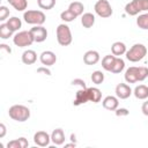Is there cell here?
Here are the masks:
<instances>
[{
  "label": "cell",
  "instance_id": "cell-1",
  "mask_svg": "<svg viewBox=\"0 0 148 148\" xmlns=\"http://www.w3.org/2000/svg\"><path fill=\"white\" fill-rule=\"evenodd\" d=\"M147 76H148V68L147 67H130L125 73V80L128 83L143 81Z\"/></svg>",
  "mask_w": 148,
  "mask_h": 148
},
{
  "label": "cell",
  "instance_id": "cell-2",
  "mask_svg": "<svg viewBox=\"0 0 148 148\" xmlns=\"http://www.w3.org/2000/svg\"><path fill=\"white\" fill-rule=\"evenodd\" d=\"M9 117L16 121H25L30 117V110L24 105H13L9 108Z\"/></svg>",
  "mask_w": 148,
  "mask_h": 148
},
{
  "label": "cell",
  "instance_id": "cell-3",
  "mask_svg": "<svg viewBox=\"0 0 148 148\" xmlns=\"http://www.w3.org/2000/svg\"><path fill=\"white\" fill-rule=\"evenodd\" d=\"M57 40L61 46H67L72 43V34L69 27L66 24H59L57 28Z\"/></svg>",
  "mask_w": 148,
  "mask_h": 148
},
{
  "label": "cell",
  "instance_id": "cell-4",
  "mask_svg": "<svg viewBox=\"0 0 148 148\" xmlns=\"http://www.w3.org/2000/svg\"><path fill=\"white\" fill-rule=\"evenodd\" d=\"M146 53H147V49H146L145 45H142V44H134L130 49V51L126 52V58L130 61H132V62H136V61L141 60L146 56Z\"/></svg>",
  "mask_w": 148,
  "mask_h": 148
},
{
  "label": "cell",
  "instance_id": "cell-5",
  "mask_svg": "<svg viewBox=\"0 0 148 148\" xmlns=\"http://www.w3.org/2000/svg\"><path fill=\"white\" fill-rule=\"evenodd\" d=\"M142 10H148V0H132L125 6V12L131 16Z\"/></svg>",
  "mask_w": 148,
  "mask_h": 148
},
{
  "label": "cell",
  "instance_id": "cell-6",
  "mask_svg": "<svg viewBox=\"0 0 148 148\" xmlns=\"http://www.w3.org/2000/svg\"><path fill=\"white\" fill-rule=\"evenodd\" d=\"M23 18L29 24L42 25L45 22V14L40 10H28L23 14Z\"/></svg>",
  "mask_w": 148,
  "mask_h": 148
},
{
  "label": "cell",
  "instance_id": "cell-7",
  "mask_svg": "<svg viewBox=\"0 0 148 148\" xmlns=\"http://www.w3.org/2000/svg\"><path fill=\"white\" fill-rule=\"evenodd\" d=\"M14 44L18 47H24V46H29L32 44L34 40V37L31 35L30 31H21L18 34H16L14 36Z\"/></svg>",
  "mask_w": 148,
  "mask_h": 148
},
{
  "label": "cell",
  "instance_id": "cell-8",
  "mask_svg": "<svg viewBox=\"0 0 148 148\" xmlns=\"http://www.w3.org/2000/svg\"><path fill=\"white\" fill-rule=\"evenodd\" d=\"M95 12L101 17H110L112 15V8L106 0H98L95 3Z\"/></svg>",
  "mask_w": 148,
  "mask_h": 148
},
{
  "label": "cell",
  "instance_id": "cell-9",
  "mask_svg": "<svg viewBox=\"0 0 148 148\" xmlns=\"http://www.w3.org/2000/svg\"><path fill=\"white\" fill-rule=\"evenodd\" d=\"M30 32H31V35L34 37V40L37 42V43L44 42L46 39V37H47V31L42 25H36V27L31 28L30 29Z\"/></svg>",
  "mask_w": 148,
  "mask_h": 148
},
{
  "label": "cell",
  "instance_id": "cell-10",
  "mask_svg": "<svg viewBox=\"0 0 148 148\" xmlns=\"http://www.w3.org/2000/svg\"><path fill=\"white\" fill-rule=\"evenodd\" d=\"M50 140H51V136L44 131H38L34 135V142L39 147H46L50 143Z\"/></svg>",
  "mask_w": 148,
  "mask_h": 148
},
{
  "label": "cell",
  "instance_id": "cell-11",
  "mask_svg": "<svg viewBox=\"0 0 148 148\" xmlns=\"http://www.w3.org/2000/svg\"><path fill=\"white\" fill-rule=\"evenodd\" d=\"M132 94V89L130 88V86H127L126 83H119L116 87V95L117 97H119L120 99H126L131 96Z\"/></svg>",
  "mask_w": 148,
  "mask_h": 148
},
{
  "label": "cell",
  "instance_id": "cell-12",
  "mask_svg": "<svg viewBox=\"0 0 148 148\" xmlns=\"http://www.w3.org/2000/svg\"><path fill=\"white\" fill-rule=\"evenodd\" d=\"M57 61V56L52 51H44L40 54V62L45 66H52Z\"/></svg>",
  "mask_w": 148,
  "mask_h": 148
},
{
  "label": "cell",
  "instance_id": "cell-13",
  "mask_svg": "<svg viewBox=\"0 0 148 148\" xmlns=\"http://www.w3.org/2000/svg\"><path fill=\"white\" fill-rule=\"evenodd\" d=\"M98 60H99V54L97 51L90 50V51H87L83 56V61L86 65H95L98 62Z\"/></svg>",
  "mask_w": 148,
  "mask_h": 148
},
{
  "label": "cell",
  "instance_id": "cell-14",
  "mask_svg": "<svg viewBox=\"0 0 148 148\" xmlns=\"http://www.w3.org/2000/svg\"><path fill=\"white\" fill-rule=\"evenodd\" d=\"M103 108L110 111H114L118 108V99L114 96H106L103 99Z\"/></svg>",
  "mask_w": 148,
  "mask_h": 148
},
{
  "label": "cell",
  "instance_id": "cell-15",
  "mask_svg": "<svg viewBox=\"0 0 148 148\" xmlns=\"http://www.w3.org/2000/svg\"><path fill=\"white\" fill-rule=\"evenodd\" d=\"M37 59V54L34 50H27L22 54V61L25 65H32Z\"/></svg>",
  "mask_w": 148,
  "mask_h": 148
},
{
  "label": "cell",
  "instance_id": "cell-16",
  "mask_svg": "<svg viewBox=\"0 0 148 148\" xmlns=\"http://www.w3.org/2000/svg\"><path fill=\"white\" fill-rule=\"evenodd\" d=\"M89 98H88V91H87V88H82L81 90H79L76 92V97H75V101L73 102L74 105H80V104H83L86 102H88Z\"/></svg>",
  "mask_w": 148,
  "mask_h": 148
},
{
  "label": "cell",
  "instance_id": "cell-17",
  "mask_svg": "<svg viewBox=\"0 0 148 148\" xmlns=\"http://www.w3.org/2000/svg\"><path fill=\"white\" fill-rule=\"evenodd\" d=\"M51 140L54 145H62L64 141H65V134H64V131L61 128H57L52 132L51 134Z\"/></svg>",
  "mask_w": 148,
  "mask_h": 148
},
{
  "label": "cell",
  "instance_id": "cell-18",
  "mask_svg": "<svg viewBox=\"0 0 148 148\" xmlns=\"http://www.w3.org/2000/svg\"><path fill=\"white\" fill-rule=\"evenodd\" d=\"M87 91H88V98L89 101L94 102V103H98L102 98V92L99 89L97 88H87Z\"/></svg>",
  "mask_w": 148,
  "mask_h": 148
},
{
  "label": "cell",
  "instance_id": "cell-19",
  "mask_svg": "<svg viewBox=\"0 0 148 148\" xmlns=\"http://www.w3.org/2000/svg\"><path fill=\"white\" fill-rule=\"evenodd\" d=\"M134 95L139 99H146L148 97V87L145 84L136 86L134 89Z\"/></svg>",
  "mask_w": 148,
  "mask_h": 148
},
{
  "label": "cell",
  "instance_id": "cell-20",
  "mask_svg": "<svg viewBox=\"0 0 148 148\" xmlns=\"http://www.w3.org/2000/svg\"><path fill=\"white\" fill-rule=\"evenodd\" d=\"M28 146H29V142L25 138H20V139L13 140V141L8 142V145H7L8 148H25Z\"/></svg>",
  "mask_w": 148,
  "mask_h": 148
},
{
  "label": "cell",
  "instance_id": "cell-21",
  "mask_svg": "<svg viewBox=\"0 0 148 148\" xmlns=\"http://www.w3.org/2000/svg\"><path fill=\"white\" fill-rule=\"evenodd\" d=\"M81 23L84 28H91L95 23V16L91 13H84L81 18Z\"/></svg>",
  "mask_w": 148,
  "mask_h": 148
},
{
  "label": "cell",
  "instance_id": "cell-22",
  "mask_svg": "<svg viewBox=\"0 0 148 148\" xmlns=\"http://www.w3.org/2000/svg\"><path fill=\"white\" fill-rule=\"evenodd\" d=\"M111 51H112L113 56H121V54H124L126 52V46L121 42H116V43L112 44Z\"/></svg>",
  "mask_w": 148,
  "mask_h": 148
},
{
  "label": "cell",
  "instance_id": "cell-23",
  "mask_svg": "<svg viewBox=\"0 0 148 148\" xmlns=\"http://www.w3.org/2000/svg\"><path fill=\"white\" fill-rule=\"evenodd\" d=\"M114 59H116L114 56H111V54L105 56V57L102 59V66H103V68H104L105 71L111 72V68H112L113 62H114Z\"/></svg>",
  "mask_w": 148,
  "mask_h": 148
},
{
  "label": "cell",
  "instance_id": "cell-24",
  "mask_svg": "<svg viewBox=\"0 0 148 148\" xmlns=\"http://www.w3.org/2000/svg\"><path fill=\"white\" fill-rule=\"evenodd\" d=\"M68 9H69L71 12H73L76 16H79V15H81V14L83 13L84 7H83V5H82L80 1H74V2H72V3L69 5Z\"/></svg>",
  "mask_w": 148,
  "mask_h": 148
},
{
  "label": "cell",
  "instance_id": "cell-25",
  "mask_svg": "<svg viewBox=\"0 0 148 148\" xmlns=\"http://www.w3.org/2000/svg\"><path fill=\"white\" fill-rule=\"evenodd\" d=\"M16 10L21 12V10H24L28 6L27 3V0H7Z\"/></svg>",
  "mask_w": 148,
  "mask_h": 148
},
{
  "label": "cell",
  "instance_id": "cell-26",
  "mask_svg": "<svg viewBox=\"0 0 148 148\" xmlns=\"http://www.w3.org/2000/svg\"><path fill=\"white\" fill-rule=\"evenodd\" d=\"M125 67V62L123 59L120 58H116L114 59V62H113V66L111 68V72L112 73H120Z\"/></svg>",
  "mask_w": 148,
  "mask_h": 148
},
{
  "label": "cell",
  "instance_id": "cell-27",
  "mask_svg": "<svg viewBox=\"0 0 148 148\" xmlns=\"http://www.w3.org/2000/svg\"><path fill=\"white\" fill-rule=\"evenodd\" d=\"M13 32H14V31H13L7 24H1V25H0V38L7 39V38H9V37L12 36Z\"/></svg>",
  "mask_w": 148,
  "mask_h": 148
},
{
  "label": "cell",
  "instance_id": "cell-28",
  "mask_svg": "<svg viewBox=\"0 0 148 148\" xmlns=\"http://www.w3.org/2000/svg\"><path fill=\"white\" fill-rule=\"evenodd\" d=\"M6 24H7L13 31H15V30H17V29L21 28V20H20L18 17H15V16H14V17L9 18Z\"/></svg>",
  "mask_w": 148,
  "mask_h": 148
},
{
  "label": "cell",
  "instance_id": "cell-29",
  "mask_svg": "<svg viewBox=\"0 0 148 148\" xmlns=\"http://www.w3.org/2000/svg\"><path fill=\"white\" fill-rule=\"evenodd\" d=\"M136 24L139 25V28L141 29H148V13L147 14H142L136 18Z\"/></svg>",
  "mask_w": 148,
  "mask_h": 148
},
{
  "label": "cell",
  "instance_id": "cell-30",
  "mask_svg": "<svg viewBox=\"0 0 148 148\" xmlns=\"http://www.w3.org/2000/svg\"><path fill=\"white\" fill-rule=\"evenodd\" d=\"M38 6L42 9H52L56 5V0H37Z\"/></svg>",
  "mask_w": 148,
  "mask_h": 148
},
{
  "label": "cell",
  "instance_id": "cell-31",
  "mask_svg": "<svg viewBox=\"0 0 148 148\" xmlns=\"http://www.w3.org/2000/svg\"><path fill=\"white\" fill-rule=\"evenodd\" d=\"M60 17H61V20L65 21V22H72L73 20H75L76 15H75L73 12H71L69 9H67V10H65V12H62V13L60 14Z\"/></svg>",
  "mask_w": 148,
  "mask_h": 148
},
{
  "label": "cell",
  "instance_id": "cell-32",
  "mask_svg": "<svg viewBox=\"0 0 148 148\" xmlns=\"http://www.w3.org/2000/svg\"><path fill=\"white\" fill-rule=\"evenodd\" d=\"M104 80V74L101 72V71H95L92 74H91V81L96 84H101Z\"/></svg>",
  "mask_w": 148,
  "mask_h": 148
},
{
  "label": "cell",
  "instance_id": "cell-33",
  "mask_svg": "<svg viewBox=\"0 0 148 148\" xmlns=\"http://www.w3.org/2000/svg\"><path fill=\"white\" fill-rule=\"evenodd\" d=\"M8 15H9V9L6 6H1L0 7V21L6 20Z\"/></svg>",
  "mask_w": 148,
  "mask_h": 148
},
{
  "label": "cell",
  "instance_id": "cell-34",
  "mask_svg": "<svg viewBox=\"0 0 148 148\" xmlns=\"http://www.w3.org/2000/svg\"><path fill=\"white\" fill-rule=\"evenodd\" d=\"M127 114H128L127 109H116V116L123 117V116H127Z\"/></svg>",
  "mask_w": 148,
  "mask_h": 148
},
{
  "label": "cell",
  "instance_id": "cell-35",
  "mask_svg": "<svg viewBox=\"0 0 148 148\" xmlns=\"http://www.w3.org/2000/svg\"><path fill=\"white\" fill-rule=\"evenodd\" d=\"M72 84H79V86H81L82 88H87V87H86V82H84L83 80H81V79H75V80H73V81H72Z\"/></svg>",
  "mask_w": 148,
  "mask_h": 148
},
{
  "label": "cell",
  "instance_id": "cell-36",
  "mask_svg": "<svg viewBox=\"0 0 148 148\" xmlns=\"http://www.w3.org/2000/svg\"><path fill=\"white\" fill-rule=\"evenodd\" d=\"M141 110H142V113H143V114L148 116V101H147V102H145V103L142 104Z\"/></svg>",
  "mask_w": 148,
  "mask_h": 148
},
{
  "label": "cell",
  "instance_id": "cell-37",
  "mask_svg": "<svg viewBox=\"0 0 148 148\" xmlns=\"http://www.w3.org/2000/svg\"><path fill=\"white\" fill-rule=\"evenodd\" d=\"M6 134V126L3 124H0V138H3Z\"/></svg>",
  "mask_w": 148,
  "mask_h": 148
},
{
  "label": "cell",
  "instance_id": "cell-38",
  "mask_svg": "<svg viewBox=\"0 0 148 148\" xmlns=\"http://www.w3.org/2000/svg\"><path fill=\"white\" fill-rule=\"evenodd\" d=\"M37 72H38V73H42V72H44V73H45L46 75H50V74H51V72H50L49 69L44 68V67H39V68L37 69Z\"/></svg>",
  "mask_w": 148,
  "mask_h": 148
},
{
  "label": "cell",
  "instance_id": "cell-39",
  "mask_svg": "<svg viewBox=\"0 0 148 148\" xmlns=\"http://www.w3.org/2000/svg\"><path fill=\"white\" fill-rule=\"evenodd\" d=\"M65 147H75V143H67L65 145Z\"/></svg>",
  "mask_w": 148,
  "mask_h": 148
}]
</instances>
